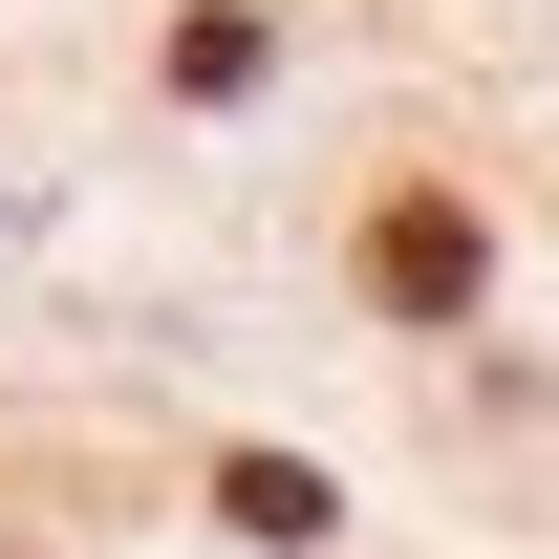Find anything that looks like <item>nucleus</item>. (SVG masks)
Returning a JSON list of instances; mask_svg holds the SVG:
<instances>
[{
  "mask_svg": "<svg viewBox=\"0 0 559 559\" xmlns=\"http://www.w3.org/2000/svg\"><path fill=\"white\" fill-rule=\"evenodd\" d=\"M173 86H194V108H237V86H259V22H237V0H194V22H173Z\"/></svg>",
  "mask_w": 559,
  "mask_h": 559,
  "instance_id": "obj_3",
  "label": "nucleus"
},
{
  "mask_svg": "<svg viewBox=\"0 0 559 559\" xmlns=\"http://www.w3.org/2000/svg\"><path fill=\"white\" fill-rule=\"evenodd\" d=\"M366 280H388L409 323H452V301H474V280H495V237H474V215H452V194H388V215H366Z\"/></svg>",
  "mask_w": 559,
  "mask_h": 559,
  "instance_id": "obj_1",
  "label": "nucleus"
},
{
  "mask_svg": "<svg viewBox=\"0 0 559 559\" xmlns=\"http://www.w3.org/2000/svg\"><path fill=\"white\" fill-rule=\"evenodd\" d=\"M215 516H237V538H323V474H301V452H237Z\"/></svg>",
  "mask_w": 559,
  "mask_h": 559,
  "instance_id": "obj_2",
  "label": "nucleus"
}]
</instances>
